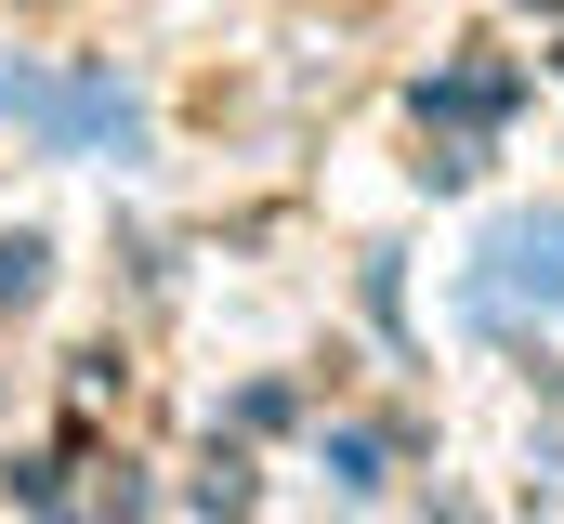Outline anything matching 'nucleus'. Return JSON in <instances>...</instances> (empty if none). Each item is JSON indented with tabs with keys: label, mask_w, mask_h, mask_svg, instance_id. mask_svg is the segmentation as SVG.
<instances>
[{
	"label": "nucleus",
	"mask_w": 564,
	"mask_h": 524,
	"mask_svg": "<svg viewBox=\"0 0 564 524\" xmlns=\"http://www.w3.org/2000/svg\"><path fill=\"white\" fill-rule=\"evenodd\" d=\"M486 262H499V288H539V302L564 315V223H499Z\"/></svg>",
	"instance_id": "obj_2"
},
{
	"label": "nucleus",
	"mask_w": 564,
	"mask_h": 524,
	"mask_svg": "<svg viewBox=\"0 0 564 524\" xmlns=\"http://www.w3.org/2000/svg\"><path fill=\"white\" fill-rule=\"evenodd\" d=\"M0 119L53 131L66 157H106V144H132V92H119V79H40V66H0Z\"/></svg>",
	"instance_id": "obj_1"
},
{
	"label": "nucleus",
	"mask_w": 564,
	"mask_h": 524,
	"mask_svg": "<svg viewBox=\"0 0 564 524\" xmlns=\"http://www.w3.org/2000/svg\"><path fill=\"white\" fill-rule=\"evenodd\" d=\"M40 288V237H0V302H26Z\"/></svg>",
	"instance_id": "obj_3"
}]
</instances>
